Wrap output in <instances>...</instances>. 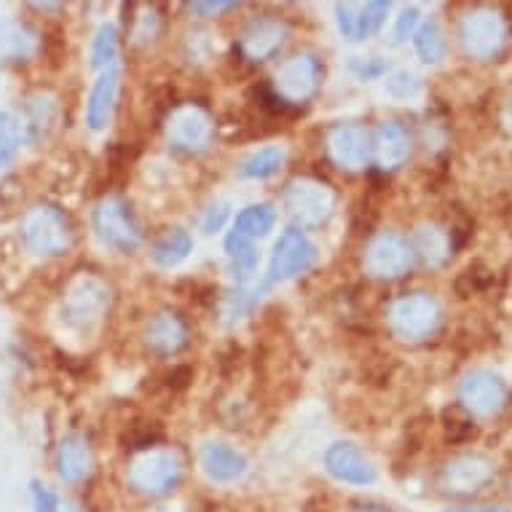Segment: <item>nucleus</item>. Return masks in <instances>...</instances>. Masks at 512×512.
Instances as JSON below:
<instances>
[{
	"mask_svg": "<svg viewBox=\"0 0 512 512\" xmlns=\"http://www.w3.org/2000/svg\"><path fill=\"white\" fill-rule=\"evenodd\" d=\"M370 156L384 172H395L411 159V135L400 121H381L370 135Z\"/></svg>",
	"mask_w": 512,
	"mask_h": 512,
	"instance_id": "18",
	"label": "nucleus"
},
{
	"mask_svg": "<svg viewBox=\"0 0 512 512\" xmlns=\"http://www.w3.org/2000/svg\"><path fill=\"white\" fill-rule=\"evenodd\" d=\"M322 78H325L322 59L317 54H311V51H301V54H293L279 65L277 73H274V81H271V89L290 108H298V105L309 102L319 92Z\"/></svg>",
	"mask_w": 512,
	"mask_h": 512,
	"instance_id": "7",
	"label": "nucleus"
},
{
	"mask_svg": "<svg viewBox=\"0 0 512 512\" xmlns=\"http://www.w3.org/2000/svg\"><path fill=\"white\" fill-rule=\"evenodd\" d=\"M456 395H459V405L470 416L491 419L507 403V384H504V378L499 373H494V370L478 368L464 373L459 387H456Z\"/></svg>",
	"mask_w": 512,
	"mask_h": 512,
	"instance_id": "12",
	"label": "nucleus"
},
{
	"mask_svg": "<svg viewBox=\"0 0 512 512\" xmlns=\"http://www.w3.org/2000/svg\"><path fill=\"white\" fill-rule=\"evenodd\" d=\"M22 124L9 110H0V167H9L22 148Z\"/></svg>",
	"mask_w": 512,
	"mask_h": 512,
	"instance_id": "31",
	"label": "nucleus"
},
{
	"mask_svg": "<svg viewBox=\"0 0 512 512\" xmlns=\"http://www.w3.org/2000/svg\"><path fill=\"white\" fill-rule=\"evenodd\" d=\"M110 309V290L102 279L92 274H81V277L70 279L62 295V319L65 325L73 330H92L97 328Z\"/></svg>",
	"mask_w": 512,
	"mask_h": 512,
	"instance_id": "6",
	"label": "nucleus"
},
{
	"mask_svg": "<svg viewBox=\"0 0 512 512\" xmlns=\"http://www.w3.org/2000/svg\"><path fill=\"white\" fill-rule=\"evenodd\" d=\"M282 164H285V148L282 145H266V148L252 151L239 164L236 175L242 177V180H266V177L277 175Z\"/></svg>",
	"mask_w": 512,
	"mask_h": 512,
	"instance_id": "27",
	"label": "nucleus"
},
{
	"mask_svg": "<svg viewBox=\"0 0 512 512\" xmlns=\"http://www.w3.org/2000/svg\"><path fill=\"white\" fill-rule=\"evenodd\" d=\"M328 156L338 169L357 172L370 161V135L357 124H338L328 132Z\"/></svg>",
	"mask_w": 512,
	"mask_h": 512,
	"instance_id": "16",
	"label": "nucleus"
},
{
	"mask_svg": "<svg viewBox=\"0 0 512 512\" xmlns=\"http://www.w3.org/2000/svg\"><path fill=\"white\" fill-rule=\"evenodd\" d=\"M354 512H392V510H389V507H384V504L368 502V504H357V507H354Z\"/></svg>",
	"mask_w": 512,
	"mask_h": 512,
	"instance_id": "42",
	"label": "nucleus"
},
{
	"mask_svg": "<svg viewBox=\"0 0 512 512\" xmlns=\"http://www.w3.org/2000/svg\"><path fill=\"white\" fill-rule=\"evenodd\" d=\"M282 207L290 215L295 226L317 228L336 210V194L333 188L311 177H298L285 185Z\"/></svg>",
	"mask_w": 512,
	"mask_h": 512,
	"instance_id": "8",
	"label": "nucleus"
},
{
	"mask_svg": "<svg viewBox=\"0 0 512 512\" xmlns=\"http://www.w3.org/2000/svg\"><path fill=\"white\" fill-rule=\"evenodd\" d=\"M191 252H194V236L183 231V228H169L156 239L151 258L161 269H175L183 261H188Z\"/></svg>",
	"mask_w": 512,
	"mask_h": 512,
	"instance_id": "24",
	"label": "nucleus"
},
{
	"mask_svg": "<svg viewBox=\"0 0 512 512\" xmlns=\"http://www.w3.org/2000/svg\"><path fill=\"white\" fill-rule=\"evenodd\" d=\"M416 27H419V9H405L400 17H397L395 25V43H403L405 38H413L416 33Z\"/></svg>",
	"mask_w": 512,
	"mask_h": 512,
	"instance_id": "39",
	"label": "nucleus"
},
{
	"mask_svg": "<svg viewBox=\"0 0 512 512\" xmlns=\"http://www.w3.org/2000/svg\"><path fill=\"white\" fill-rule=\"evenodd\" d=\"M226 258H228V271L234 277L236 285H247L252 279V274L258 271V250H255V242L244 239L236 231L226 236Z\"/></svg>",
	"mask_w": 512,
	"mask_h": 512,
	"instance_id": "25",
	"label": "nucleus"
},
{
	"mask_svg": "<svg viewBox=\"0 0 512 512\" xmlns=\"http://www.w3.org/2000/svg\"><path fill=\"white\" fill-rule=\"evenodd\" d=\"M494 475L496 467L486 454L467 451L443 464V470L437 475V486L451 496H472L483 491L494 480Z\"/></svg>",
	"mask_w": 512,
	"mask_h": 512,
	"instance_id": "13",
	"label": "nucleus"
},
{
	"mask_svg": "<svg viewBox=\"0 0 512 512\" xmlns=\"http://www.w3.org/2000/svg\"><path fill=\"white\" fill-rule=\"evenodd\" d=\"M57 118V102L49 94H33L25 102V116H22V135L27 132L30 140H41L51 132Z\"/></svg>",
	"mask_w": 512,
	"mask_h": 512,
	"instance_id": "26",
	"label": "nucleus"
},
{
	"mask_svg": "<svg viewBox=\"0 0 512 512\" xmlns=\"http://www.w3.org/2000/svg\"><path fill=\"white\" fill-rule=\"evenodd\" d=\"M92 231L105 247L121 252L137 250L143 242V231L132 212V204L118 194H105L94 204Z\"/></svg>",
	"mask_w": 512,
	"mask_h": 512,
	"instance_id": "4",
	"label": "nucleus"
},
{
	"mask_svg": "<svg viewBox=\"0 0 512 512\" xmlns=\"http://www.w3.org/2000/svg\"><path fill=\"white\" fill-rule=\"evenodd\" d=\"M164 137L177 151L202 153L210 148L215 137V121L202 105L183 102L169 110V116L164 118Z\"/></svg>",
	"mask_w": 512,
	"mask_h": 512,
	"instance_id": "9",
	"label": "nucleus"
},
{
	"mask_svg": "<svg viewBox=\"0 0 512 512\" xmlns=\"http://www.w3.org/2000/svg\"><path fill=\"white\" fill-rule=\"evenodd\" d=\"M185 9L191 11V14H199V17L210 19V17H218V14H223V11H231L236 9V3H231V0H196V3H188Z\"/></svg>",
	"mask_w": 512,
	"mask_h": 512,
	"instance_id": "38",
	"label": "nucleus"
},
{
	"mask_svg": "<svg viewBox=\"0 0 512 512\" xmlns=\"http://www.w3.org/2000/svg\"><path fill=\"white\" fill-rule=\"evenodd\" d=\"M183 480V459L172 448H151L137 454L126 467V486L145 499L172 494Z\"/></svg>",
	"mask_w": 512,
	"mask_h": 512,
	"instance_id": "2",
	"label": "nucleus"
},
{
	"mask_svg": "<svg viewBox=\"0 0 512 512\" xmlns=\"http://www.w3.org/2000/svg\"><path fill=\"white\" fill-rule=\"evenodd\" d=\"M191 378H194V370L188 368V365H180V368H175L172 373H167V387L172 389V392H183Z\"/></svg>",
	"mask_w": 512,
	"mask_h": 512,
	"instance_id": "41",
	"label": "nucleus"
},
{
	"mask_svg": "<svg viewBox=\"0 0 512 512\" xmlns=\"http://www.w3.org/2000/svg\"><path fill=\"white\" fill-rule=\"evenodd\" d=\"M507 41H510V25H507V17L496 9L478 6L467 11L459 22V43L467 51V57L478 62L499 57Z\"/></svg>",
	"mask_w": 512,
	"mask_h": 512,
	"instance_id": "5",
	"label": "nucleus"
},
{
	"mask_svg": "<svg viewBox=\"0 0 512 512\" xmlns=\"http://www.w3.org/2000/svg\"><path fill=\"white\" fill-rule=\"evenodd\" d=\"M389 3L373 0V3H336L338 30L346 41L360 43L370 35H376L387 22Z\"/></svg>",
	"mask_w": 512,
	"mask_h": 512,
	"instance_id": "17",
	"label": "nucleus"
},
{
	"mask_svg": "<svg viewBox=\"0 0 512 512\" xmlns=\"http://www.w3.org/2000/svg\"><path fill=\"white\" fill-rule=\"evenodd\" d=\"M57 512H84V510H81L76 502H59Z\"/></svg>",
	"mask_w": 512,
	"mask_h": 512,
	"instance_id": "44",
	"label": "nucleus"
},
{
	"mask_svg": "<svg viewBox=\"0 0 512 512\" xmlns=\"http://www.w3.org/2000/svg\"><path fill=\"white\" fill-rule=\"evenodd\" d=\"M443 427L451 443H464V440H472V437L478 435L475 421H472V416L464 411L462 405H456V408H448V411H445Z\"/></svg>",
	"mask_w": 512,
	"mask_h": 512,
	"instance_id": "33",
	"label": "nucleus"
},
{
	"mask_svg": "<svg viewBox=\"0 0 512 512\" xmlns=\"http://www.w3.org/2000/svg\"><path fill=\"white\" fill-rule=\"evenodd\" d=\"M387 92L397 97V100H413V97H419L421 84L419 78L408 73V70H397V73L387 78Z\"/></svg>",
	"mask_w": 512,
	"mask_h": 512,
	"instance_id": "35",
	"label": "nucleus"
},
{
	"mask_svg": "<svg viewBox=\"0 0 512 512\" xmlns=\"http://www.w3.org/2000/svg\"><path fill=\"white\" fill-rule=\"evenodd\" d=\"M19 242L35 258H62L76 242L73 220L59 204H35L19 220Z\"/></svg>",
	"mask_w": 512,
	"mask_h": 512,
	"instance_id": "1",
	"label": "nucleus"
},
{
	"mask_svg": "<svg viewBox=\"0 0 512 512\" xmlns=\"http://www.w3.org/2000/svg\"><path fill=\"white\" fill-rule=\"evenodd\" d=\"M502 124L507 126L512 132V97L507 102H504V108H502Z\"/></svg>",
	"mask_w": 512,
	"mask_h": 512,
	"instance_id": "43",
	"label": "nucleus"
},
{
	"mask_svg": "<svg viewBox=\"0 0 512 512\" xmlns=\"http://www.w3.org/2000/svg\"><path fill=\"white\" fill-rule=\"evenodd\" d=\"M277 223V210H274V204L261 202V204H250V207H244L239 215H236L234 231L244 239H263V236L269 234L271 228Z\"/></svg>",
	"mask_w": 512,
	"mask_h": 512,
	"instance_id": "28",
	"label": "nucleus"
},
{
	"mask_svg": "<svg viewBox=\"0 0 512 512\" xmlns=\"http://www.w3.org/2000/svg\"><path fill=\"white\" fill-rule=\"evenodd\" d=\"M161 437H164V429H161L156 421H137V424H129V429L124 432V443L126 448L143 454V451L156 448V443H159Z\"/></svg>",
	"mask_w": 512,
	"mask_h": 512,
	"instance_id": "32",
	"label": "nucleus"
},
{
	"mask_svg": "<svg viewBox=\"0 0 512 512\" xmlns=\"http://www.w3.org/2000/svg\"><path fill=\"white\" fill-rule=\"evenodd\" d=\"M228 215H231L228 202H212L210 207L204 210V218H202L204 234H215V231H220V228L226 226Z\"/></svg>",
	"mask_w": 512,
	"mask_h": 512,
	"instance_id": "36",
	"label": "nucleus"
},
{
	"mask_svg": "<svg viewBox=\"0 0 512 512\" xmlns=\"http://www.w3.org/2000/svg\"><path fill=\"white\" fill-rule=\"evenodd\" d=\"M118 65V30L116 25L97 27V33L92 38V46H89V68L97 70V73H105V70L116 68Z\"/></svg>",
	"mask_w": 512,
	"mask_h": 512,
	"instance_id": "29",
	"label": "nucleus"
},
{
	"mask_svg": "<svg viewBox=\"0 0 512 512\" xmlns=\"http://www.w3.org/2000/svg\"><path fill=\"white\" fill-rule=\"evenodd\" d=\"M199 464L204 475L215 483H234L247 472V456L223 440H207L199 448Z\"/></svg>",
	"mask_w": 512,
	"mask_h": 512,
	"instance_id": "20",
	"label": "nucleus"
},
{
	"mask_svg": "<svg viewBox=\"0 0 512 512\" xmlns=\"http://www.w3.org/2000/svg\"><path fill=\"white\" fill-rule=\"evenodd\" d=\"M145 346L159 357H172L188 344V322L177 311L161 309L156 311L143 330Z\"/></svg>",
	"mask_w": 512,
	"mask_h": 512,
	"instance_id": "19",
	"label": "nucleus"
},
{
	"mask_svg": "<svg viewBox=\"0 0 512 512\" xmlns=\"http://www.w3.org/2000/svg\"><path fill=\"white\" fill-rule=\"evenodd\" d=\"M322 462H325L328 475H333L338 483H346V486H370L376 480V467H373V462L362 454L357 445L349 443V440L328 445Z\"/></svg>",
	"mask_w": 512,
	"mask_h": 512,
	"instance_id": "15",
	"label": "nucleus"
},
{
	"mask_svg": "<svg viewBox=\"0 0 512 512\" xmlns=\"http://www.w3.org/2000/svg\"><path fill=\"white\" fill-rule=\"evenodd\" d=\"M290 27L279 17H255L244 25L236 51L247 62H266L285 46Z\"/></svg>",
	"mask_w": 512,
	"mask_h": 512,
	"instance_id": "14",
	"label": "nucleus"
},
{
	"mask_svg": "<svg viewBox=\"0 0 512 512\" xmlns=\"http://www.w3.org/2000/svg\"><path fill=\"white\" fill-rule=\"evenodd\" d=\"M478 512H510V510H504V507H483V510Z\"/></svg>",
	"mask_w": 512,
	"mask_h": 512,
	"instance_id": "45",
	"label": "nucleus"
},
{
	"mask_svg": "<svg viewBox=\"0 0 512 512\" xmlns=\"http://www.w3.org/2000/svg\"><path fill=\"white\" fill-rule=\"evenodd\" d=\"M317 261V247L311 244V239L298 228H290L285 234L279 236L277 244H274V252H271L269 271H266V279H263L261 293L269 290L274 285H282L287 279L298 277L303 271H309Z\"/></svg>",
	"mask_w": 512,
	"mask_h": 512,
	"instance_id": "11",
	"label": "nucleus"
},
{
	"mask_svg": "<svg viewBox=\"0 0 512 512\" xmlns=\"http://www.w3.org/2000/svg\"><path fill=\"white\" fill-rule=\"evenodd\" d=\"M413 244L397 231H381L362 252V269L373 279H400L413 269Z\"/></svg>",
	"mask_w": 512,
	"mask_h": 512,
	"instance_id": "10",
	"label": "nucleus"
},
{
	"mask_svg": "<svg viewBox=\"0 0 512 512\" xmlns=\"http://www.w3.org/2000/svg\"><path fill=\"white\" fill-rule=\"evenodd\" d=\"M387 328L389 333L400 341L416 344L424 341L440 328V319H443V309L432 293H403L397 295L395 301L387 306Z\"/></svg>",
	"mask_w": 512,
	"mask_h": 512,
	"instance_id": "3",
	"label": "nucleus"
},
{
	"mask_svg": "<svg viewBox=\"0 0 512 512\" xmlns=\"http://www.w3.org/2000/svg\"><path fill=\"white\" fill-rule=\"evenodd\" d=\"M54 470L57 478L68 486H76L81 480L89 478L92 472V448L86 443V437L70 432L59 440L57 454H54Z\"/></svg>",
	"mask_w": 512,
	"mask_h": 512,
	"instance_id": "21",
	"label": "nucleus"
},
{
	"mask_svg": "<svg viewBox=\"0 0 512 512\" xmlns=\"http://www.w3.org/2000/svg\"><path fill=\"white\" fill-rule=\"evenodd\" d=\"M352 70L362 78V81H370V78H378L381 73H387V65H384V62H370L368 65V62H362V59L357 57L352 62Z\"/></svg>",
	"mask_w": 512,
	"mask_h": 512,
	"instance_id": "40",
	"label": "nucleus"
},
{
	"mask_svg": "<svg viewBox=\"0 0 512 512\" xmlns=\"http://www.w3.org/2000/svg\"><path fill=\"white\" fill-rule=\"evenodd\" d=\"M491 282H494V271H488L486 266L475 263V266H470V269H464L462 274H459V279H456V290L462 293V298H467V295L483 293Z\"/></svg>",
	"mask_w": 512,
	"mask_h": 512,
	"instance_id": "34",
	"label": "nucleus"
},
{
	"mask_svg": "<svg viewBox=\"0 0 512 512\" xmlns=\"http://www.w3.org/2000/svg\"><path fill=\"white\" fill-rule=\"evenodd\" d=\"M413 252L416 258L427 263L429 269H440L448 263V258L454 255L456 244L451 239V231L443 226H435V223H427V226L416 228L413 234Z\"/></svg>",
	"mask_w": 512,
	"mask_h": 512,
	"instance_id": "23",
	"label": "nucleus"
},
{
	"mask_svg": "<svg viewBox=\"0 0 512 512\" xmlns=\"http://www.w3.org/2000/svg\"><path fill=\"white\" fill-rule=\"evenodd\" d=\"M413 46H416V54L421 57V62H427V65H437L445 57V38L435 19H427V22H421L416 27Z\"/></svg>",
	"mask_w": 512,
	"mask_h": 512,
	"instance_id": "30",
	"label": "nucleus"
},
{
	"mask_svg": "<svg viewBox=\"0 0 512 512\" xmlns=\"http://www.w3.org/2000/svg\"><path fill=\"white\" fill-rule=\"evenodd\" d=\"M30 494H33L35 512H57L59 499H57V494L51 491V488H46L43 483L33 480V483H30Z\"/></svg>",
	"mask_w": 512,
	"mask_h": 512,
	"instance_id": "37",
	"label": "nucleus"
},
{
	"mask_svg": "<svg viewBox=\"0 0 512 512\" xmlns=\"http://www.w3.org/2000/svg\"><path fill=\"white\" fill-rule=\"evenodd\" d=\"M118 84H121V68H118V65L116 68L105 70V73H100L97 81H94L84 108L86 126H89L92 132H102V129L108 126L110 116H113V108H116Z\"/></svg>",
	"mask_w": 512,
	"mask_h": 512,
	"instance_id": "22",
	"label": "nucleus"
}]
</instances>
